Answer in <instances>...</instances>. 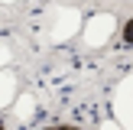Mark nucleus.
Returning <instances> with one entry per match:
<instances>
[{"label": "nucleus", "instance_id": "f03ea898", "mask_svg": "<svg viewBox=\"0 0 133 130\" xmlns=\"http://www.w3.org/2000/svg\"><path fill=\"white\" fill-rule=\"evenodd\" d=\"M49 130H75V127H49Z\"/></svg>", "mask_w": 133, "mask_h": 130}, {"label": "nucleus", "instance_id": "f257e3e1", "mask_svg": "<svg viewBox=\"0 0 133 130\" xmlns=\"http://www.w3.org/2000/svg\"><path fill=\"white\" fill-rule=\"evenodd\" d=\"M123 36H127V42H133V20L127 23V29H123Z\"/></svg>", "mask_w": 133, "mask_h": 130}, {"label": "nucleus", "instance_id": "7ed1b4c3", "mask_svg": "<svg viewBox=\"0 0 133 130\" xmlns=\"http://www.w3.org/2000/svg\"><path fill=\"white\" fill-rule=\"evenodd\" d=\"M0 130H3V127H0Z\"/></svg>", "mask_w": 133, "mask_h": 130}]
</instances>
